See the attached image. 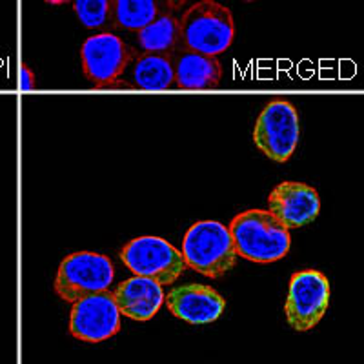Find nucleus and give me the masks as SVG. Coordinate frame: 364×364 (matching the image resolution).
I'll use <instances>...</instances> for the list:
<instances>
[{
	"label": "nucleus",
	"instance_id": "13",
	"mask_svg": "<svg viewBox=\"0 0 364 364\" xmlns=\"http://www.w3.org/2000/svg\"><path fill=\"white\" fill-rule=\"evenodd\" d=\"M171 60L175 70V87L178 90H215L223 80V66L217 57L178 50Z\"/></svg>",
	"mask_w": 364,
	"mask_h": 364
},
{
	"label": "nucleus",
	"instance_id": "21",
	"mask_svg": "<svg viewBox=\"0 0 364 364\" xmlns=\"http://www.w3.org/2000/svg\"><path fill=\"white\" fill-rule=\"evenodd\" d=\"M240 2H255V0H240Z\"/></svg>",
	"mask_w": 364,
	"mask_h": 364
},
{
	"label": "nucleus",
	"instance_id": "10",
	"mask_svg": "<svg viewBox=\"0 0 364 364\" xmlns=\"http://www.w3.org/2000/svg\"><path fill=\"white\" fill-rule=\"evenodd\" d=\"M268 211L288 230L314 223L321 211L317 190L294 181L279 182L268 195Z\"/></svg>",
	"mask_w": 364,
	"mask_h": 364
},
{
	"label": "nucleus",
	"instance_id": "20",
	"mask_svg": "<svg viewBox=\"0 0 364 364\" xmlns=\"http://www.w3.org/2000/svg\"><path fill=\"white\" fill-rule=\"evenodd\" d=\"M44 2H48V4L51 6H64V4H70L71 0H44Z\"/></svg>",
	"mask_w": 364,
	"mask_h": 364
},
{
	"label": "nucleus",
	"instance_id": "5",
	"mask_svg": "<svg viewBox=\"0 0 364 364\" xmlns=\"http://www.w3.org/2000/svg\"><path fill=\"white\" fill-rule=\"evenodd\" d=\"M120 259L135 275L151 279L161 286L173 284L188 269L181 250L154 235L129 240L120 252Z\"/></svg>",
	"mask_w": 364,
	"mask_h": 364
},
{
	"label": "nucleus",
	"instance_id": "1",
	"mask_svg": "<svg viewBox=\"0 0 364 364\" xmlns=\"http://www.w3.org/2000/svg\"><path fill=\"white\" fill-rule=\"evenodd\" d=\"M237 255L246 261L268 264L281 261L291 246L290 230L282 226L268 210H246L228 226Z\"/></svg>",
	"mask_w": 364,
	"mask_h": 364
},
{
	"label": "nucleus",
	"instance_id": "7",
	"mask_svg": "<svg viewBox=\"0 0 364 364\" xmlns=\"http://www.w3.org/2000/svg\"><path fill=\"white\" fill-rule=\"evenodd\" d=\"M330 282L317 269H301L290 279L284 304L286 321L295 331H310L321 323L330 306Z\"/></svg>",
	"mask_w": 364,
	"mask_h": 364
},
{
	"label": "nucleus",
	"instance_id": "18",
	"mask_svg": "<svg viewBox=\"0 0 364 364\" xmlns=\"http://www.w3.org/2000/svg\"><path fill=\"white\" fill-rule=\"evenodd\" d=\"M18 86L22 91H31L35 87V75L29 70L28 64H21L18 70Z\"/></svg>",
	"mask_w": 364,
	"mask_h": 364
},
{
	"label": "nucleus",
	"instance_id": "19",
	"mask_svg": "<svg viewBox=\"0 0 364 364\" xmlns=\"http://www.w3.org/2000/svg\"><path fill=\"white\" fill-rule=\"evenodd\" d=\"M166 2H168V6H170L171 11H177V9L184 8V6H186L190 0H166Z\"/></svg>",
	"mask_w": 364,
	"mask_h": 364
},
{
	"label": "nucleus",
	"instance_id": "3",
	"mask_svg": "<svg viewBox=\"0 0 364 364\" xmlns=\"http://www.w3.org/2000/svg\"><path fill=\"white\" fill-rule=\"evenodd\" d=\"M182 257L188 269L208 279H220L237 264L235 246L228 226L217 220H199L182 240Z\"/></svg>",
	"mask_w": 364,
	"mask_h": 364
},
{
	"label": "nucleus",
	"instance_id": "4",
	"mask_svg": "<svg viewBox=\"0 0 364 364\" xmlns=\"http://www.w3.org/2000/svg\"><path fill=\"white\" fill-rule=\"evenodd\" d=\"M115 279V266L109 257L95 252H75L57 269L53 290L58 299L73 302L108 290Z\"/></svg>",
	"mask_w": 364,
	"mask_h": 364
},
{
	"label": "nucleus",
	"instance_id": "9",
	"mask_svg": "<svg viewBox=\"0 0 364 364\" xmlns=\"http://www.w3.org/2000/svg\"><path fill=\"white\" fill-rule=\"evenodd\" d=\"M120 331V311L112 291L87 295L71 304L70 333L82 343L97 344Z\"/></svg>",
	"mask_w": 364,
	"mask_h": 364
},
{
	"label": "nucleus",
	"instance_id": "12",
	"mask_svg": "<svg viewBox=\"0 0 364 364\" xmlns=\"http://www.w3.org/2000/svg\"><path fill=\"white\" fill-rule=\"evenodd\" d=\"M112 295L115 299L120 315H124L132 321H139V323L154 318L164 304L162 286L151 279L139 277V275H133L117 284Z\"/></svg>",
	"mask_w": 364,
	"mask_h": 364
},
{
	"label": "nucleus",
	"instance_id": "17",
	"mask_svg": "<svg viewBox=\"0 0 364 364\" xmlns=\"http://www.w3.org/2000/svg\"><path fill=\"white\" fill-rule=\"evenodd\" d=\"M73 9L90 29H104L112 24L113 0H73Z\"/></svg>",
	"mask_w": 364,
	"mask_h": 364
},
{
	"label": "nucleus",
	"instance_id": "2",
	"mask_svg": "<svg viewBox=\"0 0 364 364\" xmlns=\"http://www.w3.org/2000/svg\"><path fill=\"white\" fill-rule=\"evenodd\" d=\"M181 50L217 57L233 44L235 21L230 11L215 0H200L178 18Z\"/></svg>",
	"mask_w": 364,
	"mask_h": 364
},
{
	"label": "nucleus",
	"instance_id": "6",
	"mask_svg": "<svg viewBox=\"0 0 364 364\" xmlns=\"http://www.w3.org/2000/svg\"><path fill=\"white\" fill-rule=\"evenodd\" d=\"M301 136L297 109L288 100L266 104L253 128V144L264 157L275 162H288L295 154Z\"/></svg>",
	"mask_w": 364,
	"mask_h": 364
},
{
	"label": "nucleus",
	"instance_id": "14",
	"mask_svg": "<svg viewBox=\"0 0 364 364\" xmlns=\"http://www.w3.org/2000/svg\"><path fill=\"white\" fill-rule=\"evenodd\" d=\"M166 13H171L166 0H113L112 26L126 31H141Z\"/></svg>",
	"mask_w": 364,
	"mask_h": 364
},
{
	"label": "nucleus",
	"instance_id": "8",
	"mask_svg": "<svg viewBox=\"0 0 364 364\" xmlns=\"http://www.w3.org/2000/svg\"><path fill=\"white\" fill-rule=\"evenodd\" d=\"M135 50L109 31L87 37L80 48L82 71L97 87H108L124 73Z\"/></svg>",
	"mask_w": 364,
	"mask_h": 364
},
{
	"label": "nucleus",
	"instance_id": "16",
	"mask_svg": "<svg viewBox=\"0 0 364 364\" xmlns=\"http://www.w3.org/2000/svg\"><path fill=\"white\" fill-rule=\"evenodd\" d=\"M133 80L139 90L166 91L175 87L173 60L168 55L144 53L136 58Z\"/></svg>",
	"mask_w": 364,
	"mask_h": 364
},
{
	"label": "nucleus",
	"instance_id": "11",
	"mask_svg": "<svg viewBox=\"0 0 364 364\" xmlns=\"http://www.w3.org/2000/svg\"><path fill=\"white\" fill-rule=\"evenodd\" d=\"M164 302L173 317L195 326L215 323L226 308V299L215 288L197 282L171 288Z\"/></svg>",
	"mask_w": 364,
	"mask_h": 364
},
{
	"label": "nucleus",
	"instance_id": "15",
	"mask_svg": "<svg viewBox=\"0 0 364 364\" xmlns=\"http://www.w3.org/2000/svg\"><path fill=\"white\" fill-rule=\"evenodd\" d=\"M136 41L146 53L173 57L181 50V28L173 13H166L157 21L136 31Z\"/></svg>",
	"mask_w": 364,
	"mask_h": 364
}]
</instances>
